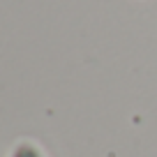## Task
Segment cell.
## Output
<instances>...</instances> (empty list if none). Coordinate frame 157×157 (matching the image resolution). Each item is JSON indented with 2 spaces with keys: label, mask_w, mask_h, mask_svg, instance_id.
Here are the masks:
<instances>
[{
  "label": "cell",
  "mask_w": 157,
  "mask_h": 157,
  "mask_svg": "<svg viewBox=\"0 0 157 157\" xmlns=\"http://www.w3.org/2000/svg\"><path fill=\"white\" fill-rule=\"evenodd\" d=\"M10 157H46V155H44V150H42L35 141H30V139H21L19 143H14Z\"/></svg>",
  "instance_id": "obj_1"
}]
</instances>
